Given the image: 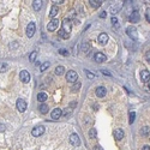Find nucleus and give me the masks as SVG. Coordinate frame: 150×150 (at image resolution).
<instances>
[{
	"instance_id": "obj_1",
	"label": "nucleus",
	"mask_w": 150,
	"mask_h": 150,
	"mask_svg": "<svg viewBox=\"0 0 150 150\" xmlns=\"http://www.w3.org/2000/svg\"><path fill=\"white\" fill-rule=\"evenodd\" d=\"M66 79H67V82H70V83L77 82V79H78L77 72H76V71H73V70L68 71V72L66 73Z\"/></svg>"
},
{
	"instance_id": "obj_2",
	"label": "nucleus",
	"mask_w": 150,
	"mask_h": 150,
	"mask_svg": "<svg viewBox=\"0 0 150 150\" xmlns=\"http://www.w3.org/2000/svg\"><path fill=\"white\" fill-rule=\"evenodd\" d=\"M126 34L131 37L132 40H137L138 39V34H137V29L135 27H127L126 28Z\"/></svg>"
},
{
	"instance_id": "obj_3",
	"label": "nucleus",
	"mask_w": 150,
	"mask_h": 150,
	"mask_svg": "<svg viewBox=\"0 0 150 150\" xmlns=\"http://www.w3.org/2000/svg\"><path fill=\"white\" fill-rule=\"evenodd\" d=\"M16 107H17V109H18L19 112H25L27 110V107H28V105H27V102L23 100V99H18L17 100V103H16Z\"/></svg>"
},
{
	"instance_id": "obj_4",
	"label": "nucleus",
	"mask_w": 150,
	"mask_h": 150,
	"mask_svg": "<svg viewBox=\"0 0 150 150\" xmlns=\"http://www.w3.org/2000/svg\"><path fill=\"white\" fill-rule=\"evenodd\" d=\"M43 133H45V127H43L42 125H39L36 127H34L31 131V135L34 137H40L41 135H43Z\"/></svg>"
},
{
	"instance_id": "obj_5",
	"label": "nucleus",
	"mask_w": 150,
	"mask_h": 150,
	"mask_svg": "<svg viewBox=\"0 0 150 150\" xmlns=\"http://www.w3.org/2000/svg\"><path fill=\"white\" fill-rule=\"evenodd\" d=\"M128 19H130V22L131 23H138L141 21V14L138 11H132V13L128 16Z\"/></svg>"
},
{
	"instance_id": "obj_6",
	"label": "nucleus",
	"mask_w": 150,
	"mask_h": 150,
	"mask_svg": "<svg viewBox=\"0 0 150 150\" xmlns=\"http://www.w3.org/2000/svg\"><path fill=\"white\" fill-rule=\"evenodd\" d=\"M35 30H36V27H35V23L30 22L27 27V36L28 37H32L34 34H35Z\"/></svg>"
},
{
	"instance_id": "obj_7",
	"label": "nucleus",
	"mask_w": 150,
	"mask_h": 150,
	"mask_svg": "<svg viewBox=\"0 0 150 150\" xmlns=\"http://www.w3.org/2000/svg\"><path fill=\"white\" fill-rule=\"evenodd\" d=\"M19 78H21V81L23 83L30 82V73L28 72V71H25V70H22L21 73H19Z\"/></svg>"
},
{
	"instance_id": "obj_8",
	"label": "nucleus",
	"mask_w": 150,
	"mask_h": 150,
	"mask_svg": "<svg viewBox=\"0 0 150 150\" xmlns=\"http://www.w3.org/2000/svg\"><path fill=\"white\" fill-rule=\"evenodd\" d=\"M70 143H71L73 146H78L81 144V139H79V136H78L77 133H72V135L70 136Z\"/></svg>"
},
{
	"instance_id": "obj_9",
	"label": "nucleus",
	"mask_w": 150,
	"mask_h": 150,
	"mask_svg": "<svg viewBox=\"0 0 150 150\" xmlns=\"http://www.w3.org/2000/svg\"><path fill=\"white\" fill-rule=\"evenodd\" d=\"M58 25H59V21H58V19H52V21L48 23L47 29H48V31H54V30L58 29Z\"/></svg>"
},
{
	"instance_id": "obj_10",
	"label": "nucleus",
	"mask_w": 150,
	"mask_h": 150,
	"mask_svg": "<svg viewBox=\"0 0 150 150\" xmlns=\"http://www.w3.org/2000/svg\"><path fill=\"white\" fill-rule=\"evenodd\" d=\"M71 28H72V25H71L70 21H68L67 18H65L64 22H63V28H61V30L65 31L66 34H70V31H71Z\"/></svg>"
},
{
	"instance_id": "obj_11",
	"label": "nucleus",
	"mask_w": 150,
	"mask_h": 150,
	"mask_svg": "<svg viewBox=\"0 0 150 150\" xmlns=\"http://www.w3.org/2000/svg\"><path fill=\"white\" fill-rule=\"evenodd\" d=\"M94 58H95V61L96 63H99V64H101V63H103V61L107 60L106 55L103 54V53H101V52H97V53L94 55Z\"/></svg>"
},
{
	"instance_id": "obj_12",
	"label": "nucleus",
	"mask_w": 150,
	"mask_h": 150,
	"mask_svg": "<svg viewBox=\"0 0 150 150\" xmlns=\"http://www.w3.org/2000/svg\"><path fill=\"white\" fill-rule=\"evenodd\" d=\"M141 78L144 83H148L150 81V72L148 70H143L141 72Z\"/></svg>"
},
{
	"instance_id": "obj_13",
	"label": "nucleus",
	"mask_w": 150,
	"mask_h": 150,
	"mask_svg": "<svg viewBox=\"0 0 150 150\" xmlns=\"http://www.w3.org/2000/svg\"><path fill=\"white\" fill-rule=\"evenodd\" d=\"M61 115H63V110H61V108L53 109V112H52V118L54 119V120H58Z\"/></svg>"
},
{
	"instance_id": "obj_14",
	"label": "nucleus",
	"mask_w": 150,
	"mask_h": 150,
	"mask_svg": "<svg viewBox=\"0 0 150 150\" xmlns=\"http://www.w3.org/2000/svg\"><path fill=\"white\" fill-rule=\"evenodd\" d=\"M114 138L117 139V141H121L124 138V131L121 130V128H117L115 131H114Z\"/></svg>"
},
{
	"instance_id": "obj_15",
	"label": "nucleus",
	"mask_w": 150,
	"mask_h": 150,
	"mask_svg": "<svg viewBox=\"0 0 150 150\" xmlns=\"http://www.w3.org/2000/svg\"><path fill=\"white\" fill-rule=\"evenodd\" d=\"M95 92H96V96L97 97H103V96H106V88L105 86H99V88H96V90H95Z\"/></svg>"
},
{
	"instance_id": "obj_16",
	"label": "nucleus",
	"mask_w": 150,
	"mask_h": 150,
	"mask_svg": "<svg viewBox=\"0 0 150 150\" xmlns=\"http://www.w3.org/2000/svg\"><path fill=\"white\" fill-rule=\"evenodd\" d=\"M99 41H100L101 45H106L107 41H108V35L106 34V32H102L99 35Z\"/></svg>"
},
{
	"instance_id": "obj_17",
	"label": "nucleus",
	"mask_w": 150,
	"mask_h": 150,
	"mask_svg": "<svg viewBox=\"0 0 150 150\" xmlns=\"http://www.w3.org/2000/svg\"><path fill=\"white\" fill-rule=\"evenodd\" d=\"M48 99V95L46 92H39L37 94V101L41 102V103H45V101Z\"/></svg>"
},
{
	"instance_id": "obj_18",
	"label": "nucleus",
	"mask_w": 150,
	"mask_h": 150,
	"mask_svg": "<svg viewBox=\"0 0 150 150\" xmlns=\"http://www.w3.org/2000/svg\"><path fill=\"white\" fill-rule=\"evenodd\" d=\"M139 133L144 137H149L150 136V126H144V127H142Z\"/></svg>"
},
{
	"instance_id": "obj_19",
	"label": "nucleus",
	"mask_w": 150,
	"mask_h": 150,
	"mask_svg": "<svg viewBox=\"0 0 150 150\" xmlns=\"http://www.w3.org/2000/svg\"><path fill=\"white\" fill-rule=\"evenodd\" d=\"M32 7L35 11H39V10L42 7V1L41 0H35V1H32Z\"/></svg>"
},
{
	"instance_id": "obj_20",
	"label": "nucleus",
	"mask_w": 150,
	"mask_h": 150,
	"mask_svg": "<svg viewBox=\"0 0 150 150\" xmlns=\"http://www.w3.org/2000/svg\"><path fill=\"white\" fill-rule=\"evenodd\" d=\"M48 106L46 105V103H42L40 107H39V110H40V113H42V114H46V113H48Z\"/></svg>"
},
{
	"instance_id": "obj_21",
	"label": "nucleus",
	"mask_w": 150,
	"mask_h": 150,
	"mask_svg": "<svg viewBox=\"0 0 150 150\" xmlns=\"http://www.w3.org/2000/svg\"><path fill=\"white\" fill-rule=\"evenodd\" d=\"M89 3H90V5L92 7H95V9L100 7L101 5H102V1H101V0H97V1H95V0H89Z\"/></svg>"
},
{
	"instance_id": "obj_22",
	"label": "nucleus",
	"mask_w": 150,
	"mask_h": 150,
	"mask_svg": "<svg viewBox=\"0 0 150 150\" xmlns=\"http://www.w3.org/2000/svg\"><path fill=\"white\" fill-rule=\"evenodd\" d=\"M58 12H59V9H58V6H53L52 9H50V12H49V16L53 18V17H55L57 14H58Z\"/></svg>"
},
{
	"instance_id": "obj_23",
	"label": "nucleus",
	"mask_w": 150,
	"mask_h": 150,
	"mask_svg": "<svg viewBox=\"0 0 150 150\" xmlns=\"http://www.w3.org/2000/svg\"><path fill=\"white\" fill-rule=\"evenodd\" d=\"M64 72H65V67H64V66H57V67H55V73H57L58 76L64 74Z\"/></svg>"
},
{
	"instance_id": "obj_24",
	"label": "nucleus",
	"mask_w": 150,
	"mask_h": 150,
	"mask_svg": "<svg viewBox=\"0 0 150 150\" xmlns=\"http://www.w3.org/2000/svg\"><path fill=\"white\" fill-rule=\"evenodd\" d=\"M9 70V65L6 63H0V72H6Z\"/></svg>"
},
{
	"instance_id": "obj_25",
	"label": "nucleus",
	"mask_w": 150,
	"mask_h": 150,
	"mask_svg": "<svg viewBox=\"0 0 150 150\" xmlns=\"http://www.w3.org/2000/svg\"><path fill=\"white\" fill-rule=\"evenodd\" d=\"M96 135H97V132H96V128H95V127H91L90 130H89V137H90V138H95Z\"/></svg>"
},
{
	"instance_id": "obj_26",
	"label": "nucleus",
	"mask_w": 150,
	"mask_h": 150,
	"mask_svg": "<svg viewBox=\"0 0 150 150\" xmlns=\"http://www.w3.org/2000/svg\"><path fill=\"white\" fill-rule=\"evenodd\" d=\"M36 57H37V52L34 50V52H31L30 55H29V60H30V61H35V60H36Z\"/></svg>"
},
{
	"instance_id": "obj_27",
	"label": "nucleus",
	"mask_w": 150,
	"mask_h": 150,
	"mask_svg": "<svg viewBox=\"0 0 150 150\" xmlns=\"http://www.w3.org/2000/svg\"><path fill=\"white\" fill-rule=\"evenodd\" d=\"M110 21H112V24H113V27H115L117 29H119V28H120V24H119L118 19L115 18V17H112V19H110Z\"/></svg>"
},
{
	"instance_id": "obj_28",
	"label": "nucleus",
	"mask_w": 150,
	"mask_h": 150,
	"mask_svg": "<svg viewBox=\"0 0 150 150\" xmlns=\"http://www.w3.org/2000/svg\"><path fill=\"white\" fill-rule=\"evenodd\" d=\"M59 36L63 37V39H65V40H67L68 37H70V34H66L65 31H63V30L60 29V30H59Z\"/></svg>"
},
{
	"instance_id": "obj_29",
	"label": "nucleus",
	"mask_w": 150,
	"mask_h": 150,
	"mask_svg": "<svg viewBox=\"0 0 150 150\" xmlns=\"http://www.w3.org/2000/svg\"><path fill=\"white\" fill-rule=\"evenodd\" d=\"M49 63H48V61H46V63H43V64L41 65V67H40V71H41V72H43V71H46V70H47V68L49 67Z\"/></svg>"
},
{
	"instance_id": "obj_30",
	"label": "nucleus",
	"mask_w": 150,
	"mask_h": 150,
	"mask_svg": "<svg viewBox=\"0 0 150 150\" xmlns=\"http://www.w3.org/2000/svg\"><path fill=\"white\" fill-rule=\"evenodd\" d=\"M79 88H81V83L78 82V83H76V84L72 86V91H73V92H76V91L79 90Z\"/></svg>"
},
{
	"instance_id": "obj_31",
	"label": "nucleus",
	"mask_w": 150,
	"mask_h": 150,
	"mask_svg": "<svg viewBox=\"0 0 150 150\" xmlns=\"http://www.w3.org/2000/svg\"><path fill=\"white\" fill-rule=\"evenodd\" d=\"M135 118H136V114H135V112H131V113H130V120H128V123L133 124V120H135Z\"/></svg>"
},
{
	"instance_id": "obj_32",
	"label": "nucleus",
	"mask_w": 150,
	"mask_h": 150,
	"mask_svg": "<svg viewBox=\"0 0 150 150\" xmlns=\"http://www.w3.org/2000/svg\"><path fill=\"white\" fill-rule=\"evenodd\" d=\"M59 53L61 55H64V57H67V55H68V50L65 49V48H61V49H59Z\"/></svg>"
},
{
	"instance_id": "obj_33",
	"label": "nucleus",
	"mask_w": 150,
	"mask_h": 150,
	"mask_svg": "<svg viewBox=\"0 0 150 150\" xmlns=\"http://www.w3.org/2000/svg\"><path fill=\"white\" fill-rule=\"evenodd\" d=\"M85 73H86V76H88V77L90 78V79H94V78H95V74H94V73H91L90 71H88V70H86V71H85Z\"/></svg>"
},
{
	"instance_id": "obj_34",
	"label": "nucleus",
	"mask_w": 150,
	"mask_h": 150,
	"mask_svg": "<svg viewBox=\"0 0 150 150\" xmlns=\"http://www.w3.org/2000/svg\"><path fill=\"white\" fill-rule=\"evenodd\" d=\"M145 18L146 21L150 23V9H146V12H145Z\"/></svg>"
},
{
	"instance_id": "obj_35",
	"label": "nucleus",
	"mask_w": 150,
	"mask_h": 150,
	"mask_svg": "<svg viewBox=\"0 0 150 150\" xmlns=\"http://www.w3.org/2000/svg\"><path fill=\"white\" fill-rule=\"evenodd\" d=\"M88 49H89V43L84 42L83 43V52H88Z\"/></svg>"
},
{
	"instance_id": "obj_36",
	"label": "nucleus",
	"mask_w": 150,
	"mask_h": 150,
	"mask_svg": "<svg viewBox=\"0 0 150 150\" xmlns=\"http://www.w3.org/2000/svg\"><path fill=\"white\" fill-rule=\"evenodd\" d=\"M145 60L150 64V50H148V52L145 53Z\"/></svg>"
},
{
	"instance_id": "obj_37",
	"label": "nucleus",
	"mask_w": 150,
	"mask_h": 150,
	"mask_svg": "<svg viewBox=\"0 0 150 150\" xmlns=\"http://www.w3.org/2000/svg\"><path fill=\"white\" fill-rule=\"evenodd\" d=\"M5 130H6V127H5V125H3V124H0V131L4 132Z\"/></svg>"
},
{
	"instance_id": "obj_38",
	"label": "nucleus",
	"mask_w": 150,
	"mask_h": 150,
	"mask_svg": "<svg viewBox=\"0 0 150 150\" xmlns=\"http://www.w3.org/2000/svg\"><path fill=\"white\" fill-rule=\"evenodd\" d=\"M106 16H107V12H101V13H100L101 18H106Z\"/></svg>"
},
{
	"instance_id": "obj_39",
	"label": "nucleus",
	"mask_w": 150,
	"mask_h": 150,
	"mask_svg": "<svg viewBox=\"0 0 150 150\" xmlns=\"http://www.w3.org/2000/svg\"><path fill=\"white\" fill-rule=\"evenodd\" d=\"M94 150H103V149H102V146L101 145H95L94 146Z\"/></svg>"
},
{
	"instance_id": "obj_40",
	"label": "nucleus",
	"mask_w": 150,
	"mask_h": 150,
	"mask_svg": "<svg viewBox=\"0 0 150 150\" xmlns=\"http://www.w3.org/2000/svg\"><path fill=\"white\" fill-rule=\"evenodd\" d=\"M102 73H103V74H107V76H112V74H110L108 71H106V70H102Z\"/></svg>"
},
{
	"instance_id": "obj_41",
	"label": "nucleus",
	"mask_w": 150,
	"mask_h": 150,
	"mask_svg": "<svg viewBox=\"0 0 150 150\" xmlns=\"http://www.w3.org/2000/svg\"><path fill=\"white\" fill-rule=\"evenodd\" d=\"M142 150H150V146L149 145H144L142 148Z\"/></svg>"
},
{
	"instance_id": "obj_42",
	"label": "nucleus",
	"mask_w": 150,
	"mask_h": 150,
	"mask_svg": "<svg viewBox=\"0 0 150 150\" xmlns=\"http://www.w3.org/2000/svg\"><path fill=\"white\" fill-rule=\"evenodd\" d=\"M14 47H17V43H12V45L10 46V48H14Z\"/></svg>"
},
{
	"instance_id": "obj_43",
	"label": "nucleus",
	"mask_w": 150,
	"mask_h": 150,
	"mask_svg": "<svg viewBox=\"0 0 150 150\" xmlns=\"http://www.w3.org/2000/svg\"><path fill=\"white\" fill-rule=\"evenodd\" d=\"M148 88H149V90H150V83H149V85H148Z\"/></svg>"
}]
</instances>
